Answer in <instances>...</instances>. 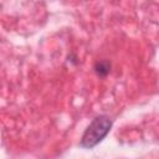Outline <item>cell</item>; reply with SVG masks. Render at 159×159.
Masks as SVG:
<instances>
[{
  "label": "cell",
  "instance_id": "obj_1",
  "mask_svg": "<svg viewBox=\"0 0 159 159\" xmlns=\"http://www.w3.org/2000/svg\"><path fill=\"white\" fill-rule=\"evenodd\" d=\"M112 128V120L109 117L107 116H98L96 117L91 124L87 127V129L84 130L80 145L82 148H87L91 149L93 147H96L98 143H101L106 135L109 133Z\"/></svg>",
  "mask_w": 159,
  "mask_h": 159
},
{
  "label": "cell",
  "instance_id": "obj_2",
  "mask_svg": "<svg viewBox=\"0 0 159 159\" xmlns=\"http://www.w3.org/2000/svg\"><path fill=\"white\" fill-rule=\"evenodd\" d=\"M111 71V63L108 61H98L94 65V72L99 77H106Z\"/></svg>",
  "mask_w": 159,
  "mask_h": 159
}]
</instances>
